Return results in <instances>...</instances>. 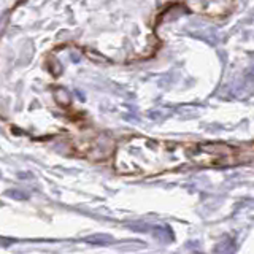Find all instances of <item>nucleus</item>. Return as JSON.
<instances>
[{"mask_svg": "<svg viewBox=\"0 0 254 254\" xmlns=\"http://www.w3.org/2000/svg\"><path fill=\"white\" fill-rule=\"evenodd\" d=\"M240 150L224 143H178L130 137L116 146L113 167L121 175L154 176L186 168L227 167L242 160Z\"/></svg>", "mask_w": 254, "mask_h": 254, "instance_id": "1", "label": "nucleus"}]
</instances>
